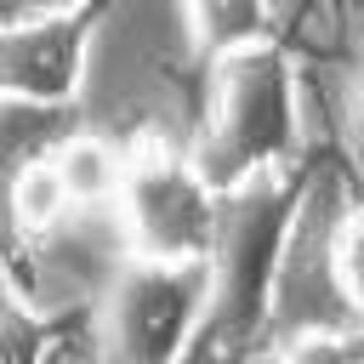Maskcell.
Returning <instances> with one entry per match:
<instances>
[{
	"mask_svg": "<svg viewBox=\"0 0 364 364\" xmlns=\"http://www.w3.org/2000/svg\"><path fill=\"white\" fill-rule=\"evenodd\" d=\"M205 313V262L119 256L97 290L102 364H188Z\"/></svg>",
	"mask_w": 364,
	"mask_h": 364,
	"instance_id": "obj_5",
	"label": "cell"
},
{
	"mask_svg": "<svg viewBox=\"0 0 364 364\" xmlns=\"http://www.w3.org/2000/svg\"><path fill=\"white\" fill-rule=\"evenodd\" d=\"M63 6H80V0H63Z\"/></svg>",
	"mask_w": 364,
	"mask_h": 364,
	"instance_id": "obj_11",
	"label": "cell"
},
{
	"mask_svg": "<svg viewBox=\"0 0 364 364\" xmlns=\"http://www.w3.org/2000/svg\"><path fill=\"white\" fill-rule=\"evenodd\" d=\"M176 11H182V34H188L199 63L267 46L284 28L273 0H176Z\"/></svg>",
	"mask_w": 364,
	"mask_h": 364,
	"instance_id": "obj_8",
	"label": "cell"
},
{
	"mask_svg": "<svg viewBox=\"0 0 364 364\" xmlns=\"http://www.w3.org/2000/svg\"><path fill=\"white\" fill-rule=\"evenodd\" d=\"M85 0L0 23V97L6 102H46V108H74L80 91V57H85Z\"/></svg>",
	"mask_w": 364,
	"mask_h": 364,
	"instance_id": "obj_6",
	"label": "cell"
},
{
	"mask_svg": "<svg viewBox=\"0 0 364 364\" xmlns=\"http://www.w3.org/2000/svg\"><path fill=\"white\" fill-rule=\"evenodd\" d=\"M51 364H63V353H57V358H51Z\"/></svg>",
	"mask_w": 364,
	"mask_h": 364,
	"instance_id": "obj_12",
	"label": "cell"
},
{
	"mask_svg": "<svg viewBox=\"0 0 364 364\" xmlns=\"http://www.w3.org/2000/svg\"><path fill=\"white\" fill-rule=\"evenodd\" d=\"M358 330V199L353 165L307 159L273 273L262 301L256 341L279 353L296 336H347Z\"/></svg>",
	"mask_w": 364,
	"mask_h": 364,
	"instance_id": "obj_1",
	"label": "cell"
},
{
	"mask_svg": "<svg viewBox=\"0 0 364 364\" xmlns=\"http://www.w3.org/2000/svg\"><path fill=\"white\" fill-rule=\"evenodd\" d=\"M108 216H114V239L125 256L205 262L210 222H216V188L193 171L176 136H131Z\"/></svg>",
	"mask_w": 364,
	"mask_h": 364,
	"instance_id": "obj_4",
	"label": "cell"
},
{
	"mask_svg": "<svg viewBox=\"0 0 364 364\" xmlns=\"http://www.w3.org/2000/svg\"><path fill=\"white\" fill-rule=\"evenodd\" d=\"M307 159L296 165H273L262 176H245L233 188L216 193V222H210V245H205V313H199V347H245L262 330V301H267V273L296 205Z\"/></svg>",
	"mask_w": 364,
	"mask_h": 364,
	"instance_id": "obj_3",
	"label": "cell"
},
{
	"mask_svg": "<svg viewBox=\"0 0 364 364\" xmlns=\"http://www.w3.org/2000/svg\"><path fill=\"white\" fill-rule=\"evenodd\" d=\"M51 336H57V318L34 296H23L11 279H0V364H51L57 358Z\"/></svg>",
	"mask_w": 364,
	"mask_h": 364,
	"instance_id": "obj_9",
	"label": "cell"
},
{
	"mask_svg": "<svg viewBox=\"0 0 364 364\" xmlns=\"http://www.w3.org/2000/svg\"><path fill=\"white\" fill-rule=\"evenodd\" d=\"M199 74L205 80H199V102H193L188 159L216 193L245 176H262L273 165H290L301 154L284 40L210 57Z\"/></svg>",
	"mask_w": 364,
	"mask_h": 364,
	"instance_id": "obj_2",
	"label": "cell"
},
{
	"mask_svg": "<svg viewBox=\"0 0 364 364\" xmlns=\"http://www.w3.org/2000/svg\"><path fill=\"white\" fill-rule=\"evenodd\" d=\"M51 171H57V182H63L74 210H108L114 188H119V171H125V142L74 119L51 142Z\"/></svg>",
	"mask_w": 364,
	"mask_h": 364,
	"instance_id": "obj_7",
	"label": "cell"
},
{
	"mask_svg": "<svg viewBox=\"0 0 364 364\" xmlns=\"http://www.w3.org/2000/svg\"><path fill=\"white\" fill-rule=\"evenodd\" d=\"M273 364H358V330H347V336H296L273 353Z\"/></svg>",
	"mask_w": 364,
	"mask_h": 364,
	"instance_id": "obj_10",
	"label": "cell"
}]
</instances>
